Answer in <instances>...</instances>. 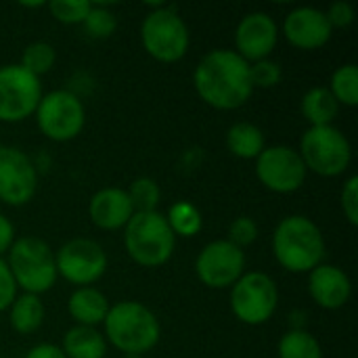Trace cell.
Returning <instances> with one entry per match:
<instances>
[{"mask_svg": "<svg viewBox=\"0 0 358 358\" xmlns=\"http://www.w3.org/2000/svg\"><path fill=\"white\" fill-rule=\"evenodd\" d=\"M44 317H46L44 302L40 296L34 294H19L8 308V323L13 331L19 336L36 334L42 327Z\"/></svg>", "mask_w": 358, "mask_h": 358, "instance_id": "cell-21", "label": "cell"}, {"mask_svg": "<svg viewBox=\"0 0 358 358\" xmlns=\"http://www.w3.org/2000/svg\"><path fill=\"white\" fill-rule=\"evenodd\" d=\"M308 294L317 306L325 310H340L352 296V283L340 266L323 262L308 273Z\"/></svg>", "mask_w": 358, "mask_h": 358, "instance_id": "cell-17", "label": "cell"}, {"mask_svg": "<svg viewBox=\"0 0 358 358\" xmlns=\"http://www.w3.org/2000/svg\"><path fill=\"white\" fill-rule=\"evenodd\" d=\"M23 358H67V357L63 355L61 346L44 342V344H36V346H31V348L27 350V355H25Z\"/></svg>", "mask_w": 358, "mask_h": 358, "instance_id": "cell-37", "label": "cell"}, {"mask_svg": "<svg viewBox=\"0 0 358 358\" xmlns=\"http://www.w3.org/2000/svg\"><path fill=\"white\" fill-rule=\"evenodd\" d=\"M258 233H260L258 222H256L252 216H239V218H235V220L231 222V227H229V237H227V239H229L233 245H237L239 250H243V248L252 245V243L258 239Z\"/></svg>", "mask_w": 358, "mask_h": 358, "instance_id": "cell-32", "label": "cell"}, {"mask_svg": "<svg viewBox=\"0 0 358 358\" xmlns=\"http://www.w3.org/2000/svg\"><path fill=\"white\" fill-rule=\"evenodd\" d=\"M38 168L19 147L0 145V201L21 208L36 197Z\"/></svg>", "mask_w": 358, "mask_h": 358, "instance_id": "cell-14", "label": "cell"}, {"mask_svg": "<svg viewBox=\"0 0 358 358\" xmlns=\"http://www.w3.org/2000/svg\"><path fill=\"white\" fill-rule=\"evenodd\" d=\"M88 216L101 231H120L134 216V208L126 189L105 187L90 197Z\"/></svg>", "mask_w": 358, "mask_h": 358, "instance_id": "cell-18", "label": "cell"}, {"mask_svg": "<svg viewBox=\"0 0 358 358\" xmlns=\"http://www.w3.org/2000/svg\"><path fill=\"white\" fill-rule=\"evenodd\" d=\"M279 42V25L273 15L254 10L241 17L235 27V52L248 63L271 59Z\"/></svg>", "mask_w": 358, "mask_h": 358, "instance_id": "cell-15", "label": "cell"}, {"mask_svg": "<svg viewBox=\"0 0 358 358\" xmlns=\"http://www.w3.org/2000/svg\"><path fill=\"white\" fill-rule=\"evenodd\" d=\"M245 273V252L229 239H216L201 248L195 260L197 279L210 289H231Z\"/></svg>", "mask_w": 358, "mask_h": 358, "instance_id": "cell-13", "label": "cell"}, {"mask_svg": "<svg viewBox=\"0 0 358 358\" xmlns=\"http://www.w3.org/2000/svg\"><path fill=\"white\" fill-rule=\"evenodd\" d=\"M340 203H342V214L348 220L350 227L358 224V176L352 174L344 180L342 193H340Z\"/></svg>", "mask_w": 358, "mask_h": 358, "instance_id": "cell-33", "label": "cell"}, {"mask_svg": "<svg viewBox=\"0 0 358 358\" xmlns=\"http://www.w3.org/2000/svg\"><path fill=\"white\" fill-rule=\"evenodd\" d=\"M256 176L264 189L277 195H289L304 187L308 170L298 149L289 145H273L264 147L256 157Z\"/></svg>", "mask_w": 358, "mask_h": 358, "instance_id": "cell-12", "label": "cell"}, {"mask_svg": "<svg viewBox=\"0 0 358 358\" xmlns=\"http://www.w3.org/2000/svg\"><path fill=\"white\" fill-rule=\"evenodd\" d=\"M124 248L138 266L157 268L172 258L176 237L159 210L143 214L136 212L124 227Z\"/></svg>", "mask_w": 358, "mask_h": 358, "instance_id": "cell-4", "label": "cell"}, {"mask_svg": "<svg viewBox=\"0 0 358 358\" xmlns=\"http://www.w3.org/2000/svg\"><path fill=\"white\" fill-rule=\"evenodd\" d=\"M42 94L40 78L25 71L19 63L0 65V122L17 124L31 117Z\"/></svg>", "mask_w": 358, "mask_h": 358, "instance_id": "cell-11", "label": "cell"}, {"mask_svg": "<svg viewBox=\"0 0 358 358\" xmlns=\"http://www.w3.org/2000/svg\"><path fill=\"white\" fill-rule=\"evenodd\" d=\"M329 92L338 101L340 107H357L358 105V67L357 63L340 65L329 80Z\"/></svg>", "mask_w": 358, "mask_h": 358, "instance_id": "cell-26", "label": "cell"}, {"mask_svg": "<svg viewBox=\"0 0 358 358\" xmlns=\"http://www.w3.org/2000/svg\"><path fill=\"white\" fill-rule=\"evenodd\" d=\"M61 350L67 358H105L107 340L96 327L73 325L65 331Z\"/></svg>", "mask_w": 358, "mask_h": 358, "instance_id": "cell-20", "label": "cell"}, {"mask_svg": "<svg viewBox=\"0 0 358 358\" xmlns=\"http://www.w3.org/2000/svg\"><path fill=\"white\" fill-rule=\"evenodd\" d=\"M279 358H323L319 340L308 329H289L279 340Z\"/></svg>", "mask_w": 358, "mask_h": 358, "instance_id": "cell-25", "label": "cell"}, {"mask_svg": "<svg viewBox=\"0 0 358 358\" xmlns=\"http://www.w3.org/2000/svg\"><path fill=\"white\" fill-rule=\"evenodd\" d=\"M103 327L107 344L130 357H138L153 350L162 338V325L157 315L134 300L111 304Z\"/></svg>", "mask_w": 358, "mask_h": 358, "instance_id": "cell-3", "label": "cell"}, {"mask_svg": "<svg viewBox=\"0 0 358 358\" xmlns=\"http://www.w3.org/2000/svg\"><path fill=\"white\" fill-rule=\"evenodd\" d=\"M300 111L310 126H334V120L340 113V105L327 86H315L304 92Z\"/></svg>", "mask_w": 358, "mask_h": 358, "instance_id": "cell-22", "label": "cell"}, {"mask_svg": "<svg viewBox=\"0 0 358 358\" xmlns=\"http://www.w3.org/2000/svg\"><path fill=\"white\" fill-rule=\"evenodd\" d=\"M17 296H19V287L10 275V268L6 260L0 258V313H6Z\"/></svg>", "mask_w": 358, "mask_h": 358, "instance_id": "cell-34", "label": "cell"}, {"mask_svg": "<svg viewBox=\"0 0 358 358\" xmlns=\"http://www.w3.org/2000/svg\"><path fill=\"white\" fill-rule=\"evenodd\" d=\"M264 147V132L252 122H235L227 130V149L237 159H256Z\"/></svg>", "mask_w": 358, "mask_h": 358, "instance_id": "cell-23", "label": "cell"}, {"mask_svg": "<svg viewBox=\"0 0 358 358\" xmlns=\"http://www.w3.org/2000/svg\"><path fill=\"white\" fill-rule=\"evenodd\" d=\"M250 73H252L254 88H275L283 80V67L273 59L250 63Z\"/></svg>", "mask_w": 358, "mask_h": 358, "instance_id": "cell-31", "label": "cell"}, {"mask_svg": "<svg viewBox=\"0 0 358 358\" xmlns=\"http://www.w3.org/2000/svg\"><path fill=\"white\" fill-rule=\"evenodd\" d=\"M273 256L281 268L296 275H308L325 262L327 243L323 231L308 216H285L273 233Z\"/></svg>", "mask_w": 358, "mask_h": 358, "instance_id": "cell-2", "label": "cell"}, {"mask_svg": "<svg viewBox=\"0 0 358 358\" xmlns=\"http://www.w3.org/2000/svg\"><path fill=\"white\" fill-rule=\"evenodd\" d=\"M46 6H48V13L55 21H59L63 25H82L92 2H86V0H50Z\"/></svg>", "mask_w": 358, "mask_h": 358, "instance_id": "cell-30", "label": "cell"}, {"mask_svg": "<svg viewBox=\"0 0 358 358\" xmlns=\"http://www.w3.org/2000/svg\"><path fill=\"white\" fill-rule=\"evenodd\" d=\"M55 63H57V50L50 42H44V40L27 44L19 61V65L36 78H42L44 73H48L55 67Z\"/></svg>", "mask_w": 358, "mask_h": 358, "instance_id": "cell-27", "label": "cell"}, {"mask_svg": "<svg viewBox=\"0 0 358 358\" xmlns=\"http://www.w3.org/2000/svg\"><path fill=\"white\" fill-rule=\"evenodd\" d=\"M141 42L151 59L159 63H176L189 50L191 31L176 8L153 4V10L147 13L141 23Z\"/></svg>", "mask_w": 358, "mask_h": 358, "instance_id": "cell-6", "label": "cell"}, {"mask_svg": "<svg viewBox=\"0 0 358 358\" xmlns=\"http://www.w3.org/2000/svg\"><path fill=\"white\" fill-rule=\"evenodd\" d=\"M57 275L78 287H92L109 268L107 252L101 243L86 237L65 241L55 254Z\"/></svg>", "mask_w": 358, "mask_h": 358, "instance_id": "cell-10", "label": "cell"}, {"mask_svg": "<svg viewBox=\"0 0 358 358\" xmlns=\"http://www.w3.org/2000/svg\"><path fill=\"white\" fill-rule=\"evenodd\" d=\"M279 308V287L262 271L243 273L231 287V310L243 325L258 327L268 323Z\"/></svg>", "mask_w": 358, "mask_h": 358, "instance_id": "cell-9", "label": "cell"}, {"mask_svg": "<svg viewBox=\"0 0 358 358\" xmlns=\"http://www.w3.org/2000/svg\"><path fill=\"white\" fill-rule=\"evenodd\" d=\"M174 237H197L203 229V216L197 210L195 203L187 201V199H178L170 206L168 214H164Z\"/></svg>", "mask_w": 358, "mask_h": 358, "instance_id": "cell-24", "label": "cell"}, {"mask_svg": "<svg viewBox=\"0 0 358 358\" xmlns=\"http://www.w3.org/2000/svg\"><path fill=\"white\" fill-rule=\"evenodd\" d=\"M36 124L38 130L55 143L73 141L86 124V107L78 92L61 88L42 94L36 107Z\"/></svg>", "mask_w": 358, "mask_h": 358, "instance_id": "cell-8", "label": "cell"}, {"mask_svg": "<svg viewBox=\"0 0 358 358\" xmlns=\"http://www.w3.org/2000/svg\"><path fill=\"white\" fill-rule=\"evenodd\" d=\"M325 15H327V21H329V25H331V29H344V27L352 25V21H355V17H357L355 6H352L350 2H346V0L334 2V4L325 10Z\"/></svg>", "mask_w": 358, "mask_h": 358, "instance_id": "cell-35", "label": "cell"}, {"mask_svg": "<svg viewBox=\"0 0 358 358\" xmlns=\"http://www.w3.org/2000/svg\"><path fill=\"white\" fill-rule=\"evenodd\" d=\"M130 201H132V208H134V214H143V212H157V206H159V199H162V189L157 185V180L149 178V176H141V178H134L130 182V187L126 189Z\"/></svg>", "mask_w": 358, "mask_h": 358, "instance_id": "cell-28", "label": "cell"}, {"mask_svg": "<svg viewBox=\"0 0 358 358\" xmlns=\"http://www.w3.org/2000/svg\"><path fill=\"white\" fill-rule=\"evenodd\" d=\"M21 6L23 8H42L44 2H21Z\"/></svg>", "mask_w": 358, "mask_h": 358, "instance_id": "cell-38", "label": "cell"}, {"mask_svg": "<svg viewBox=\"0 0 358 358\" xmlns=\"http://www.w3.org/2000/svg\"><path fill=\"white\" fill-rule=\"evenodd\" d=\"M6 264L10 275L23 294L42 296L52 289L57 283V264L52 248L34 235L17 237L13 248L6 254Z\"/></svg>", "mask_w": 358, "mask_h": 358, "instance_id": "cell-5", "label": "cell"}, {"mask_svg": "<svg viewBox=\"0 0 358 358\" xmlns=\"http://www.w3.org/2000/svg\"><path fill=\"white\" fill-rule=\"evenodd\" d=\"M308 172L323 178L342 176L352 162V145L336 126H310L300 138L298 149Z\"/></svg>", "mask_w": 358, "mask_h": 358, "instance_id": "cell-7", "label": "cell"}, {"mask_svg": "<svg viewBox=\"0 0 358 358\" xmlns=\"http://www.w3.org/2000/svg\"><path fill=\"white\" fill-rule=\"evenodd\" d=\"M111 304L109 298L96 287H76L67 300V313L76 325L96 327L105 321Z\"/></svg>", "mask_w": 358, "mask_h": 358, "instance_id": "cell-19", "label": "cell"}, {"mask_svg": "<svg viewBox=\"0 0 358 358\" xmlns=\"http://www.w3.org/2000/svg\"><path fill=\"white\" fill-rule=\"evenodd\" d=\"M15 239H17V235H15L13 222L6 216L0 214V258H4L8 254V250L13 248Z\"/></svg>", "mask_w": 358, "mask_h": 358, "instance_id": "cell-36", "label": "cell"}, {"mask_svg": "<svg viewBox=\"0 0 358 358\" xmlns=\"http://www.w3.org/2000/svg\"><path fill=\"white\" fill-rule=\"evenodd\" d=\"M193 84L199 99L218 111H235L243 107L256 90L250 63L233 48H214L203 55L195 65Z\"/></svg>", "mask_w": 358, "mask_h": 358, "instance_id": "cell-1", "label": "cell"}, {"mask_svg": "<svg viewBox=\"0 0 358 358\" xmlns=\"http://www.w3.org/2000/svg\"><path fill=\"white\" fill-rule=\"evenodd\" d=\"M82 27H84V31H86L90 38H94V40H105V38H109V36L115 34V29H117V17H115V13L109 10L107 6L94 4V2H92L88 15H86V19H84V23H82Z\"/></svg>", "mask_w": 358, "mask_h": 358, "instance_id": "cell-29", "label": "cell"}, {"mask_svg": "<svg viewBox=\"0 0 358 358\" xmlns=\"http://www.w3.org/2000/svg\"><path fill=\"white\" fill-rule=\"evenodd\" d=\"M281 34L294 48L317 50L331 40L334 29L327 21L325 10L315 6H298L285 15Z\"/></svg>", "mask_w": 358, "mask_h": 358, "instance_id": "cell-16", "label": "cell"}]
</instances>
